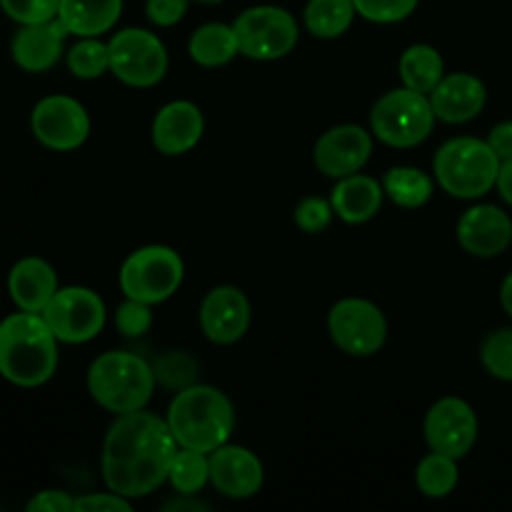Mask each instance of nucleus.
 Listing matches in <instances>:
<instances>
[{
	"instance_id": "nucleus-13",
	"label": "nucleus",
	"mask_w": 512,
	"mask_h": 512,
	"mask_svg": "<svg viewBox=\"0 0 512 512\" xmlns=\"http://www.w3.org/2000/svg\"><path fill=\"white\" fill-rule=\"evenodd\" d=\"M478 415L463 398H440L425 415V440L433 453L460 460L478 443Z\"/></svg>"
},
{
	"instance_id": "nucleus-34",
	"label": "nucleus",
	"mask_w": 512,
	"mask_h": 512,
	"mask_svg": "<svg viewBox=\"0 0 512 512\" xmlns=\"http://www.w3.org/2000/svg\"><path fill=\"white\" fill-rule=\"evenodd\" d=\"M153 305L140 303V300L125 298L118 305V313H115V328L125 335V338H140L150 330L153 325Z\"/></svg>"
},
{
	"instance_id": "nucleus-11",
	"label": "nucleus",
	"mask_w": 512,
	"mask_h": 512,
	"mask_svg": "<svg viewBox=\"0 0 512 512\" xmlns=\"http://www.w3.org/2000/svg\"><path fill=\"white\" fill-rule=\"evenodd\" d=\"M40 315L60 343L83 345L98 338L103 330L105 303L95 290L68 285V288H58V293Z\"/></svg>"
},
{
	"instance_id": "nucleus-30",
	"label": "nucleus",
	"mask_w": 512,
	"mask_h": 512,
	"mask_svg": "<svg viewBox=\"0 0 512 512\" xmlns=\"http://www.w3.org/2000/svg\"><path fill=\"white\" fill-rule=\"evenodd\" d=\"M68 70L80 80H95L110 70L108 43L100 38H80L68 50Z\"/></svg>"
},
{
	"instance_id": "nucleus-23",
	"label": "nucleus",
	"mask_w": 512,
	"mask_h": 512,
	"mask_svg": "<svg viewBox=\"0 0 512 512\" xmlns=\"http://www.w3.org/2000/svg\"><path fill=\"white\" fill-rule=\"evenodd\" d=\"M123 13V0H60L58 18L75 38H100L113 30Z\"/></svg>"
},
{
	"instance_id": "nucleus-8",
	"label": "nucleus",
	"mask_w": 512,
	"mask_h": 512,
	"mask_svg": "<svg viewBox=\"0 0 512 512\" xmlns=\"http://www.w3.org/2000/svg\"><path fill=\"white\" fill-rule=\"evenodd\" d=\"M240 55L250 60H280L293 53L300 30L293 13L278 5H253L233 23Z\"/></svg>"
},
{
	"instance_id": "nucleus-4",
	"label": "nucleus",
	"mask_w": 512,
	"mask_h": 512,
	"mask_svg": "<svg viewBox=\"0 0 512 512\" xmlns=\"http://www.w3.org/2000/svg\"><path fill=\"white\" fill-rule=\"evenodd\" d=\"M155 383L153 365L128 350H108L88 368L90 398L115 415L143 410L153 398Z\"/></svg>"
},
{
	"instance_id": "nucleus-18",
	"label": "nucleus",
	"mask_w": 512,
	"mask_h": 512,
	"mask_svg": "<svg viewBox=\"0 0 512 512\" xmlns=\"http://www.w3.org/2000/svg\"><path fill=\"white\" fill-rule=\"evenodd\" d=\"M203 133V110L190 100H173V103L163 105L150 128V138H153L158 153L170 155V158L190 153L200 143Z\"/></svg>"
},
{
	"instance_id": "nucleus-20",
	"label": "nucleus",
	"mask_w": 512,
	"mask_h": 512,
	"mask_svg": "<svg viewBox=\"0 0 512 512\" xmlns=\"http://www.w3.org/2000/svg\"><path fill=\"white\" fill-rule=\"evenodd\" d=\"M68 35V28L60 18L48 20V23L20 25L10 43L15 65L23 68L25 73H45L60 60Z\"/></svg>"
},
{
	"instance_id": "nucleus-2",
	"label": "nucleus",
	"mask_w": 512,
	"mask_h": 512,
	"mask_svg": "<svg viewBox=\"0 0 512 512\" xmlns=\"http://www.w3.org/2000/svg\"><path fill=\"white\" fill-rule=\"evenodd\" d=\"M58 343L40 313L0 320V375L18 388H40L58 370Z\"/></svg>"
},
{
	"instance_id": "nucleus-3",
	"label": "nucleus",
	"mask_w": 512,
	"mask_h": 512,
	"mask_svg": "<svg viewBox=\"0 0 512 512\" xmlns=\"http://www.w3.org/2000/svg\"><path fill=\"white\" fill-rule=\"evenodd\" d=\"M178 448L213 453L235 430V408L223 390L213 385H188L178 390L165 415Z\"/></svg>"
},
{
	"instance_id": "nucleus-41",
	"label": "nucleus",
	"mask_w": 512,
	"mask_h": 512,
	"mask_svg": "<svg viewBox=\"0 0 512 512\" xmlns=\"http://www.w3.org/2000/svg\"><path fill=\"white\" fill-rule=\"evenodd\" d=\"M495 188H498L500 198L505 200V203L512 208V160H503V165H500V173H498V183H495Z\"/></svg>"
},
{
	"instance_id": "nucleus-25",
	"label": "nucleus",
	"mask_w": 512,
	"mask_h": 512,
	"mask_svg": "<svg viewBox=\"0 0 512 512\" xmlns=\"http://www.w3.org/2000/svg\"><path fill=\"white\" fill-rule=\"evenodd\" d=\"M398 68L405 88H413L425 95L445 78L443 55H440L433 45L425 43L410 45V48L400 55Z\"/></svg>"
},
{
	"instance_id": "nucleus-14",
	"label": "nucleus",
	"mask_w": 512,
	"mask_h": 512,
	"mask_svg": "<svg viewBox=\"0 0 512 512\" xmlns=\"http://www.w3.org/2000/svg\"><path fill=\"white\" fill-rule=\"evenodd\" d=\"M373 153V135L360 125H335L325 130L313 150L318 170L328 178H348L360 173Z\"/></svg>"
},
{
	"instance_id": "nucleus-15",
	"label": "nucleus",
	"mask_w": 512,
	"mask_h": 512,
	"mask_svg": "<svg viewBox=\"0 0 512 512\" xmlns=\"http://www.w3.org/2000/svg\"><path fill=\"white\" fill-rule=\"evenodd\" d=\"M210 483L220 495L230 500L255 498L263 488L265 468L253 450L243 445H220L208 453Z\"/></svg>"
},
{
	"instance_id": "nucleus-19",
	"label": "nucleus",
	"mask_w": 512,
	"mask_h": 512,
	"mask_svg": "<svg viewBox=\"0 0 512 512\" xmlns=\"http://www.w3.org/2000/svg\"><path fill=\"white\" fill-rule=\"evenodd\" d=\"M435 118L448 125L468 123L483 113L488 90L480 78L470 73H450L428 93Z\"/></svg>"
},
{
	"instance_id": "nucleus-21",
	"label": "nucleus",
	"mask_w": 512,
	"mask_h": 512,
	"mask_svg": "<svg viewBox=\"0 0 512 512\" xmlns=\"http://www.w3.org/2000/svg\"><path fill=\"white\" fill-rule=\"evenodd\" d=\"M10 300L25 313H43L53 295L58 293V273L53 265L43 258L18 260L8 273Z\"/></svg>"
},
{
	"instance_id": "nucleus-12",
	"label": "nucleus",
	"mask_w": 512,
	"mask_h": 512,
	"mask_svg": "<svg viewBox=\"0 0 512 512\" xmlns=\"http://www.w3.org/2000/svg\"><path fill=\"white\" fill-rule=\"evenodd\" d=\"M30 130L35 140L55 153L78 150L90 135V115L70 95H48L38 100L30 113Z\"/></svg>"
},
{
	"instance_id": "nucleus-10",
	"label": "nucleus",
	"mask_w": 512,
	"mask_h": 512,
	"mask_svg": "<svg viewBox=\"0 0 512 512\" xmlns=\"http://www.w3.org/2000/svg\"><path fill=\"white\" fill-rule=\"evenodd\" d=\"M330 340L353 358L380 353L388 338V320L383 310L365 298H343L328 313Z\"/></svg>"
},
{
	"instance_id": "nucleus-5",
	"label": "nucleus",
	"mask_w": 512,
	"mask_h": 512,
	"mask_svg": "<svg viewBox=\"0 0 512 512\" xmlns=\"http://www.w3.org/2000/svg\"><path fill=\"white\" fill-rule=\"evenodd\" d=\"M503 160L495 155L488 140L453 138L440 145L433 160L435 180L448 195L460 200H478L488 195L498 183Z\"/></svg>"
},
{
	"instance_id": "nucleus-42",
	"label": "nucleus",
	"mask_w": 512,
	"mask_h": 512,
	"mask_svg": "<svg viewBox=\"0 0 512 512\" xmlns=\"http://www.w3.org/2000/svg\"><path fill=\"white\" fill-rule=\"evenodd\" d=\"M500 303H503V310L512 318V273L503 280V288H500Z\"/></svg>"
},
{
	"instance_id": "nucleus-38",
	"label": "nucleus",
	"mask_w": 512,
	"mask_h": 512,
	"mask_svg": "<svg viewBox=\"0 0 512 512\" xmlns=\"http://www.w3.org/2000/svg\"><path fill=\"white\" fill-rule=\"evenodd\" d=\"M133 505H130L128 498L113 493H90L83 495V498H75V512H130Z\"/></svg>"
},
{
	"instance_id": "nucleus-40",
	"label": "nucleus",
	"mask_w": 512,
	"mask_h": 512,
	"mask_svg": "<svg viewBox=\"0 0 512 512\" xmlns=\"http://www.w3.org/2000/svg\"><path fill=\"white\" fill-rule=\"evenodd\" d=\"M488 145L500 160H512V120L498 123L488 135Z\"/></svg>"
},
{
	"instance_id": "nucleus-37",
	"label": "nucleus",
	"mask_w": 512,
	"mask_h": 512,
	"mask_svg": "<svg viewBox=\"0 0 512 512\" xmlns=\"http://www.w3.org/2000/svg\"><path fill=\"white\" fill-rule=\"evenodd\" d=\"M190 0H148L145 3V15L158 28H170V25L180 23L188 13Z\"/></svg>"
},
{
	"instance_id": "nucleus-44",
	"label": "nucleus",
	"mask_w": 512,
	"mask_h": 512,
	"mask_svg": "<svg viewBox=\"0 0 512 512\" xmlns=\"http://www.w3.org/2000/svg\"><path fill=\"white\" fill-rule=\"evenodd\" d=\"M195 3H223V0H195Z\"/></svg>"
},
{
	"instance_id": "nucleus-17",
	"label": "nucleus",
	"mask_w": 512,
	"mask_h": 512,
	"mask_svg": "<svg viewBox=\"0 0 512 512\" xmlns=\"http://www.w3.org/2000/svg\"><path fill=\"white\" fill-rule=\"evenodd\" d=\"M458 243L475 258H498L512 243V218L498 205L480 203L458 220Z\"/></svg>"
},
{
	"instance_id": "nucleus-22",
	"label": "nucleus",
	"mask_w": 512,
	"mask_h": 512,
	"mask_svg": "<svg viewBox=\"0 0 512 512\" xmlns=\"http://www.w3.org/2000/svg\"><path fill=\"white\" fill-rule=\"evenodd\" d=\"M383 198V183L360 173L340 178L333 193H330L335 215L348 225H363L373 220L380 213V208H383Z\"/></svg>"
},
{
	"instance_id": "nucleus-36",
	"label": "nucleus",
	"mask_w": 512,
	"mask_h": 512,
	"mask_svg": "<svg viewBox=\"0 0 512 512\" xmlns=\"http://www.w3.org/2000/svg\"><path fill=\"white\" fill-rule=\"evenodd\" d=\"M333 203L325 198H305L300 200L298 208H295V225H298L303 233L315 235L323 233L330 223H333Z\"/></svg>"
},
{
	"instance_id": "nucleus-27",
	"label": "nucleus",
	"mask_w": 512,
	"mask_h": 512,
	"mask_svg": "<svg viewBox=\"0 0 512 512\" xmlns=\"http://www.w3.org/2000/svg\"><path fill=\"white\" fill-rule=\"evenodd\" d=\"M383 190L395 205L400 208H423L435 193V180L428 173L418 168H408V165H398L390 168L383 175Z\"/></svg>"
},
{
	"instance_id": "nucleus-33",
	"label": "nucleus",
	"mask_w": 512,
	"mask_h": 512,
	"mask_svg": "<svg viewBox=\"0 0 512 512\" xmlns=\"http://www.w3.org/2000/svg\"><path fill=\"white\" fill-rule=\"evenodd\" d=\"M0 8L15 23L33 25L58 18L60 0H0Z\"/></svg>"
},
{
	"instance_id": "nucleus-1",
	"label": "nucleus",
	"mask_w": 512,
	"mask_h": 512,
	"mask_svg": "<svg viewBox=\"0 0 512 512\" xmlns=\"http://www.w3.org/2000/svg\"><path fill=\"white\" fill-rule=\"evenodd\" d=\"M175 453L178 443L165 418L145 413V408L118 415L100 455L105 488L128 500L148 498L168 480Z\"/></svg>"
},
{
	"instance_id": "nucleus-31",
	"label": "nucleus",
	"mask_w": 512,
	"mask_h": 512,
	"mask_svg": "<svg viewBox=\"0 0 512 512\" xmlns=\"http://www.w3.org/2000/svg\"><path fill=\"white\" fill-rule=\"evenodd\" d=\"M480 360L493 378L512 383V328L493 330L483 340Z\"/></svg>"
},
{
	"instance_id": "nucleus-28",
	"label": "nucleus",
	"mask_w": 512,
	"mask_h": 512,
	"mask_svg": "<svg viewBox=\"0 0 512 512\" xmlns=\"http://www.w3.org/2000/svg\"><path fill=\"white\" fill-rule=\"evenodd\" d=\"M458 460L443 453H430L415 468V485L425 498L443 500L458 488Z\"/></svg>"
},
{
	"instance_id": "nucleus-6",
	"label": "nucleus",
	"mask_w": 512,
	"mask_h": 512,
	"mask_svg": "<svg viewBox=\"0 0 512 512\" xmlns=\"http://www.w3.org/2000/svg\"><path fill=\"white\" fill-rule=\"evenodd\" d=\"M185 278V263L168 245H143L123 260L118 273L125 298L160 305L173 298Z\"/></svg>"
},
{
	"instance_id": "nucleus-43",
	"label": "nucleus",
	"mask_w": 512,
	"mask_h": 512,
	"mask_svg": "<svg viewBox=\"0 0 512 512\" xmlns=\"http://www.w3.org/2000/svg\"><path fill=\"white\" fill-rule=\"evenodd\" d=\"M205 505L200 503H170L168 510H203Z\"/></svg>"
},
{
	"instance_id": "nucleus-35",
	"label": "nucleus",
	"mask_w": 512,
	"mask_h": 512,
	"mask_svg": "<svg viewBox=\"0 0 512 512\" xmlns=\"http://www.w3.org/2000/svg\"><path fill=\"white\" fill-rule=\"evenodd\" d=\"M153 370L158 383H163L165 388H175V390L188 388V385H193V378H195L193 360H190L188 355H180V353L163 355Z\"/></svg>"
},
{
	"instance_id": "nucleus-16",
	"label": "nucleus",
	"mask_w": 512,
	"mask_h": 512,
	"mask_svg": "<svg viewBox=\"0 0 512 512\" xmlns=\"http://www.w3.org/2000/svg\"><path fill=\"white\" fill-rule=\"evenodd\" d=\"M200 328L215 345H233L250 328V300L235 285H218L200 303Z\"/></svg>"
},
{
	"instance_id": "nucleus-26",
	"label": "nucleus",
	"mask_w": 512,
	"mask_h": 512,
	"mask_svg": "<svg viewBox=\"0 0 512 512\" xmlns=\"http://www.w3.org/2000/svg\"><path fill=\"white\" fill-rule=\"evenodd\" d=\"M355 15L358 10L353 0H308L303 10V23L315 38L335 40L348 33Z\"/></svg>"
},
{
	"instance_id": "nucleus-29",
	"label": "nucleus",
	"mask_w": 512,
	"mask_h": 512,
	"mask_svg": "<svg viewBox=\"0 0 512 512\" xmlns=\"http://www.w3.org/2000/svg\"><path fill=\"white\" fill-rule=\"evenodd\" d=\"M168 483L180 495H195L210 483V460L208 453L190 448H178L168 470Z\"/></svg>"
},
{
	"instance_id": "nucleus-9",
	"label": "nucleus",
	"mask_w": 512,
	"mask_h": 512,
	"mask_svg": "<svg viewBox=\"0 0 512 512\" xmlns=\"http://www.w3.org/2000/svg\"><path fill=\"white\" fill-rule=\"evenodd\" d=\"M110 73L130 88H153L168 73L163 40L145 28L118 30L108 40Z\"/></svg>"
},
{
	"instance_id": "nucleus-32",
	"label": "nucleus",
	"mask_w": 512,
	"mask_h": 512,
	"mask_svg": "<svg viewBox=\"0 0 512 512\" xmlns=\"http://www.w3.org/2000/svg\"><path fill=\"white\" fill-rule=\"evenodd\" d=\"M353 3L360 18L370 20V23L390 25L410 18L420 0H353Z\"/></svg>"
},
{
	"instance_id": "nucleus-39",
	"label": "nucleus",
	"mask_w": 512,
	"mask_h": 512,
	"mask_svg": "<svg viewBox=\"0 0 512 512\" xmlns=\"http://www.w3.org/2000/svg\"><path fill=\"white\" fill-rule=\"evenodd\" d=\"M28 512H75V498L65 490H43L30 500Z\"/></svg>"
},
{
	"instance_id": "nucleus-7",
	"label": "nucleus",
	"mask_w": 512,
	"mask_h": 512,
	"mask_svg": "<svg viewBox=\"0 0 512 512\" xmlns=\"http://www.w3.org/2000/svg\"><path fill=\"white\" fill-rule=\"evenodd\" d=\"M435 110L425 93L398 88L385 93L370 110V133L390 148H415L430 138Z\"/></svg>"
},
{
	"instance_id": "nucleus-24",
	"label": "nucleus",
	"mask_w": 512,
	"mask_h": 512,
	"mask_svg": "<svg viewBox=\"0 0 512 512\" xmlns=\"http://www.w3.org/2000/svg\"><path fill=\"white\" fill-rule=\"evenodd\" d=\"M190 60L203 68H220L228 65L238 50V38H235L233 25L225 23H205L190 35L188 40Z\"/></svg>"
}]
</instances>
